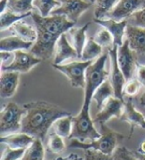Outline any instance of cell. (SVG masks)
I'll use <instances>...</instances> for the list:
<instances>
[{
	"label": "cell",
	"mask_w": 145,
	"mask_h": 160,
	"mask_svg": "<svg viewBox=\"0 0 145 160\" xmlns=\"http://www.w3.org/2000/svg\"><path fill=\"white\" fill-rule=\"evenodd\" d=\"M23 107L27 112L22 119L21 132L41 140L45 139L48 130L58 118L72 115L62 108L44 101L31 102Z\"/></svg>",
	"instance_id": "1"
},
{
	"label": "cell",
	"mask_w": 145,
	"mask_h": 160,
	"mask_svg": "<svg viewBox=\"0 0 145 160\" xmlns=\"http://www.w3.org/2000/svg\"><path fill=\"white\" fill-rule=\"evenodd\" d=\"M100 128L103 133L98 139L92 141H81L79 139H70V148H81L83 150H96L105 155H112L116 149L118 141L123 138V135L108 128L105 124H100Z\"/></svg>",
	"instance_id": "2"
},
{
	"label": "cell",
	"mask_w": 145,
	"mask_h": 160,
	"mask_svg": "<svg viewBox=\"0 0 145 160\" xmlns=\"http://www.w3.org/2000/svg\"><path fill=\"white\" fill-rule=\"evenodd\" d=\"M109 56L108 52L104 53L97 61L87 69L86 72V88H85V98H83L82 106L90 107L92 100V96L96 90L102 84L103 82L108 80L109 73L105 69V63Z\"/></svg>",
	"instance_id": "3"
},
{
	"label": "cell",
	"mask_w": 145,
	"mask_h": 160,
	"mask_svg": "<svg viewBox=\"0 0 145 160\" xmlns=\"http://www.w3.org/2000/svg\"><path fill=\"white\" fill-rule=\"evenodd\" d=\"M93 123V119L90 115V107L82 106L81 112L72 118V128L69 139H79L86 142L99 138L102 134L96 129Z\"/></svg>",
	"instance_id": "4"
},
{
	"label": "cell",
	"mask_w": 145,
	"mask_h": 160,
	"mask_svg": "<svg viewBox=\"0 0 145 160\" xmlns=\"http://www.w3.org/2000/svg\"><path fill=\"white\" fill-rule=\"evenodd\" d=\"M26 112L27 110L24 107L21 108L15 102L7 103L0 113V132H1V136L21 131L22 119H23Z\"/></svg>",
	"instance_id": "5"
},
{
	"label": "cell",
	"mask_w": 145,
	"mask_h": 160,
	"mask_svg": "<svg viewBox=\"0 0 145 160\" xmlns=\"http://www.w3.org/2000/svg\"><path fill=\"white\" fill-rule=\"evenodd\" d=\"M35 28L38 37L30 49V53L41 60H50L56 52V45L60 37L52 34L40 26H35Z\"/></svg>",
	"instance_id": "6"
},
{
	"label": "cell",
	"mask_w": 145,
	"mask_h": 160,
	"mask_svg": "<svg viewBox=\"0 0 145 160\" xmlns=\"http://www.w3.org/2000/svg\"><path fill=\"white\" fill-rule=\"evenodd\" d=\"M93 63V61H75L69 64L55 65L53 68L64 74L70 84L74 88H82L85 90L86 88V72L87 69Z\"/></svg>",
	"instance_id": "7"
},
{
	"label": "cell",
	"mask_w": 145,
	"mask_h": 160,
	"mask_svg": "<svg viewBox=\"0 0 145 160\" xmlns=\"http://www.w3.org/2000/svg\"><path fill=\"white\" fill-rule=\"evenodd\" d=\"M31 17L35 26H40L52 34L61 37L70 29L74 28L75 22L70 21L65 15H52L48 17H42L40 14L32 13Z\"/></svg>",
	"instance_id": "8"
},
{
	"label": "cell",
	"mask_w": 145,
	"mask_h": 160,
	"mask_svg": "<svg viewBox=\"0 0 145 160\" xmlns=\"http://www.w3.org/2000/svg\"><path fill=\"white\" fill-rule=\"evenodd\" d=\"M125 36L137 63L145 65V28L128 24Z\"/></svg>",
	"instance_id": "9"
},
{
	"label": "cell",
	"mask_w": 145,
	"mask_h": 160,
	"mask_svg": "<svg viewBox=\"0 0 145 160\" xmlns=\"http://www.w3.org/2000/svg\"><path fill=\"white\" fill-rule=\"evenodd\" d=\"M118 46H113L112 48L108 49V54L111 61V73L109 75V82L114 91V97L119 98L121 101L123 100V88L126 82V79L122 73V71L119 69L118 63Z\"/></svg>",
	"instance_id": "10"
},
{
	"label": "cell",
	"mask_w": 145,
	"mask_h": 160,
	"mask_svg": "<svg viewBox=\"0 0 145 160\" xmlns=\"http://www.w3.org/2000/svg\"><path fill=\"white\" fill-rule=\"evenodd\" d=\"M62 5L53 10L52 15H65L70 21L77 23L82 14L91 7L92 2L85 0H60Z\"/></svg>",
	"instance_id": "11"
},
{
	"label": "cell",
	"mask_w": 145,
	"mask_h": 160,
	"mask_svg": "<svg viewBox=\"0 0 145 160\" xmlns=\"http://www.w3.org/2000/svg\"><path fill=\"white\" fill-rule=\"evenodd\" d=\"M14 53V59L10 65L3 67L1 72H19V73H28L32 68L41 63V59L37 58L30 52L25 50H18Z\"/></svg>",
	"instance_id": "12"
},
{
	"label": "cell",
	"mask_w": 145,
	"mask_h": 160,
	"mask_svg": "<svg viewBox=\"0 0 145 160\" xmlns=\"http://www.w3.org/2000/svg\"><path fill=\"white\" fill-rule=\"evenodd\" d=\"M145 7V0H119L107 18L115 21L127 20L137 11Z\"/></svg>",
	"instance_id": "13"
},
{
	"label": "cell",
	"mask_w": 145,
	"mask_h": 160,
	"mask_svg": "<svg viewBox=\"0 0 145 160\" xmlns=\"http://www.w3.org/2000/svg\"><path fill=\"white\" fill-rule=\"evenodd\" d=\"M118 63L125 79L127 81L132 79L133 75L136 72L138 63L135 59L134 54L131 51L127 40H125L123 44L118 48Z\"/></svg>",
	"instance_id": "14"
},
{
	"label": "cell",
	"mask_w": 145,
	"mask_h": 160,
	"mask_svg": "<svg viewBox=\"0 0 145 160\" xmlns=\"http://www.w3.org/2000/svg\"><path fill=\"white\" fill-rule=\"evenodd\" d=\"M124 101H121L115 97H111L104 102L102 108L98 110V113L93 118L94 123L105 124L112 118H120L124 109Z\"/></svg>",
	"instance_id": "15"
},
{
	"label": "cell",
	"mask_w": 145,
	"mask_h": 160,
	"mask_svg": "<svg viewBox=\"0 0 145 160\" xmlns=\"http://www.w3.org/2000/svg\"><path fill=\"white\" fill-rule=\"evenodd\" d=\"M94 22L100 25L103 28L108 29L110 34L113 37L114 45L113 46H121L123 44V37L125 36L126 27L128 25L127 20L123 21H115L113 19H94Z\"/></svg>",
	"instance_id": "16"
},
{
	"label": "cell",
	"mask_w": 145,
	"mask_h": 160,
	"mask_svg": "<svg viewBox=\"0 0 145 160\" xmlns=\"http://www.w3.org/2000/svg\"><path fill=\"white\" fill-rule=\"evenodd\" d=\"M77 58L79 59L76 49L72 47V45L70 44L66 34H63L59 38L57 45H56L55 59H54L53 64L62 65L67 60L77 59Z\"/></svg>",
	"instance_id": "17"
},
{
	"label": "cell",
	"mask_w": 145,
	"mask_h": 160,
	"mask_svg": "<svg viewBox=\"0 0 145 160\" xmlns=\"http://www.w3.org/2000/svg\"><path fill=\"white\" fill-rule=\"evenodd\" d=\"M120 120L126 121V122H128L131 125L130 134H132L133 129L136 126L141 128H145V118L143 117L142 113L136 110V108H134V104H133L132 98L130 97L127 98L124 103L123 113L121 115Z\"/></svg>",
	"instance_id": "18"
},
{
	"label": "cell",
	"mask_w": 145,
	"mask_h": 160,
	"mask_svg": "<svg viewBox=\"0 0 145 160\" xmlns=\"http://www.w3.org/2000/svg\"><path fill=\"white\" fill-rule=\"evenodd\" d=\"M19 72H1L0 96L2 98H8L15 95L19 84Z\"/></svg>",
	"instance_id": "19"
},
{
	"label": "cell",
	"mask_w": 145,
	"mask_h": 160,
	"mask_svg": "<svg viewBox=\"0 0 145 160\" xmlns=\"http://www.w3.org/2000/svg\"><path fill=\"white\" fill-rule=\"evenodd\" d=\"M34 140V136L21 131L19 133H11L6 136H1V139H0L1 143H4L14 149H27Z\"/></svg>",
	"instance_id": "20"
},
{
	"label": "cell",
	"mask_w": 145,
	"mask_h": 160,
	"mask_svg": "<svg viewBox=\"0 0 145 160\" xmlns=\"http://www.w3.org/2000/svg\"><path fill=\"white\" fill-rule=\"evenodd\" d=\"M32 42H27L18 36H9L2 38L0 41V50L1 52H15L18 50H30L33 46Z\"/></svg>",
	"instance_id": "21"
},
{
	"label": "cell",
	"mask_w": 145,
	"mask_h": 160,
	"mask_svg": "<svg viewBox=\"0 0 145 160\" xmlns=\"http://www.w3.org/2000/svg\"><path fill=\"white\" fill-rule=\"evenodd\" d=\"M10 30L15 36H18L24 41L35 43V41L37 40V30L33 28L31 25L27 24L23 20L16 22L15 24L11 26Z\"/></svg>",
	"instance_id": "22"
},
{
	"label": "cell",
	"mask_w": 145,
	"mask_h": 160,
	"mask_svg": "<svg viewBox=\"0 0 145 160\" xmlns=\"http://www.w3.org/2000/svg\"><path fill=\"white\" fill-rule=\"evenodd\" d=\"M90 25L91 23H88V24H85L82 27H81V28H72L69 30L72 45L76 49L79 59L82 58V50L86 46V43H87L86 32Z\"/></svg>",
	"instance_id": "23"
},
{
	"label": "cell",
	"mask_w": 145,
	"mask_h": 160,
	"mask_svg": "<svg viewBox=\"0 0 145 160\" xmlns=\"http://www.w3.org/2000/svg\"><path fill=\"white\" fill-rule=\"evenodd\" d=\"M111 97H114V91L109 80H107L96 90L92 96V100L96 102L98 109L100 110L102 108L104 102Z\"/></svg>",
	"instance_id": "24"
},
{
	"label": "cell",
	"mask_w": 145,
	"mask_h": 160,
	"mask_svg": "<svg viewBox=\"0 0 145 160\" xmlns=\"http://www.w3.org/2000/svg\"><path fill=\"white\" fill-rule=\"evenodd\" d=\"M102 55V47L94 41L93 37L88 38L86 43V46L82 50V61H93L94 59H98Z\"/></svg>",
	"instance_id": "25"
},
{
	"label": "cell",
	"mask_w": 145,
	"mask_h": 160,
	"mask_svg": "<svg viewBox=\"0 0 145 160\" xmlns=\"http://www.w3.org/2000/svg\"><path fill=\"white\" fill-rule=\"evenodd\" d=\"M72 117L68 115V117L60 118L53 123V129L55 133L62 136L63 138H69L72 133Z\"/></svg>",
	"instance_id": "26"
},
{
	"label": "cell",
	"mask_w": 145,
	"mask_h": 160,
	"mask_svg": "<svg viewBox=\"0 0 145 160\" xmlns=\"http://www.w3.org/2000/svg\"><path fill=\"white\" fill-rule=\"evenodd\" d=\"M45 149L43 146V140L35 138L32 144L27 148L24 156L21 160H44Z\"/></svg>",
	"instance_id": "27"
},
{
	"label": "cell",
	"mask_w": 145,
	"mask_h": 160,
	"mask_svg": "<svg viewBox=\"0 0 145 160\" xmlns=\"http://www.w3.org/2000/svg\"><path fill=\"white\" fill-rule=\"evenodd\" d=\"M119 0H94V19H105Z\"/></svg>",
	"instance_id": "28"
},
{
	"label": "cell",
	"mask_w": 145,
	"mask_h": 160,
	"mask_svg": "<svg viewBox=\"0 0 145 160\" xmlns=\"http://www.w3.org/2000/svg\"><path fill=\"white\" fill-rule=\"evenodd\" d=\"M33 1L34 0H7V10L19 15L31 13L34 8Z\"/></svg>",
	"instance_id": "29"
},
{
	"label": "cell",
	"mask_w": 145,
	"mask_h": 160,
	"mask_svg": "<svg viewBox=\"0 0 145 160\" xmlns=\"http://www.w3.org/2000/svg\"><path fill=\"white\" fill-rule=\"evenodd\" d=\"M31 15H32V12L23 14V15H19V14L11 12L9 10H6L5 12L1 13V15H0V30L1 31L7 30V29L11 28V26L15 24L16 22L23 20L24 18L29 17Z\"/></svg>",
	"instance_id": "30"
},
{
	"label": "cell",
	"mask_w": 145,
	"mask_h": 160,
	"mask_svg": "<svg viewBox=\"0 0 145 160\" xmlns=\"http://www.w3.org/2000/svg\"><path fill=\"white\" fill-rule=\"evenodd\" d=\"M33 5L39 10L42 17H48L53 12V10L59 8L62 3L58 0H34Z\"/></svg>",
	"instance_id": "31"
},
{
	"label": "cell",
	"mask_w": 145,
	"mask_h": 160,
	"mask_svg": "<svg viewBox=\"0 0 145 160\" xmlns=\"http://www.w3.org/2000/svg\"><path fill=\"white\" fill-rule=\"evenodd\" d=\"M93 39L98 44H99V45L103 48L109 49V48H112L114 45L112 35L110 34V32L108 29L103 28V27L97 32V34L94 35Z\"/></svg>",
	"instance_id": "32"
},
{
	"label": "cell",
	"mask_w": 145,
	"mask_h": 160,
	"mask_svg": "<svg viewBox=\"0 0 145 160\" xmlns=\"http://www.w3.org/2000/svg\"><path fill=\"white\" fill-rule=\"evenodd\" d=\"M48 146L50 151L53 153L57 154L61 153L65 149V143L63 140V137L58 135L57 133H51L49 135V140H48Z\"/></svg>",
	"instance_id": "33"
},
{
	"label": "cell",
	"mask_w": 145,
	"mask_h": 160,
	"mask_svg": "<svg viewBox=\"0 0 145 160\" xmlns=\"http://www.w3.org/2000/svg\"><path fill=\"white\" fill-rule=\"evenodd\" d=\"M142 88V84L137 79L132 78L130 80L126 81L124 88H123V96L127 97H133L136 96L140 92Z\"/></svg>",
	"instance_id": "34"
},
{
	"label": "cell",
	"mask_w": 145,
	"mask_h": 160,
	"mask_svg": "<svg viewBox=\"0 0 145 160\" xmlns=\"http://www.w3.org/2000/svg\"><path fill=\"white\" fill-rule=\"evenodd\" d=\"M26 149H14L7 146L2 153L1 160H21L24 156Z\"/></svg>",
	"instance_id": "35"
},
{
	"label": "cell",
	"mask_w": 145,
	"mask_h": 160,
	"mask_svg": "<svg viewBox=\"0 0 145 160\" xmlns=\"http://www.w3.org/2000/svg\"><path fill=\"white\" fill-rule=\"evenodd\" d=\"M112 160H137L134 152L129 151L125 147H118L112 154Z\"/></svg>",
	"instance_id": "36"
},
{
	"label": "cell",
	"mask_w": 145,
	"mask_h": 160,
	"mask_svg": "<svg viewBox=\"0 0 145 160\" xmlns=\"http://www.w3.org/2000/svg\"><path fill=\"white\" fill-rule=\"evenodd\" d=\"M128 19L130 20V23H128V24L145 28V7L141 10L137 11V12H135Z\"/></svg>",
	"instance_id": "37"
},
{
	"label": "cell",
	"mask_w": 145,
	"mask_h": 160,
	"mask_svg": "<svg viewBox=\"0 0 145 160\" xmlns=\"http://www.w3.org/2000/svg\"><path fill=\"white\" fill-rule=\"evenodd\" d=\"M135 74L137 77V80L140 82L142 86L145 88V65L137 64Z\"/></svg>",
	"instance_id": "38"
},
{
	"label": "cell",
	"mask_w": 145,
	"mask_h": 160,
	"mask_svg": "<svg viewBox=\"0 0 145 160\" xmlns=\"http://www.w3.org/2000/svg\"><path fill=\"white\" fill-rule=\"evenodd\" d=\"M14 59V53L11 52H1V61H2V67H6L12 63Z\"/></svg>",
	"instance_id": "39"
},
{
	"label": "cell",
	"mask_w": 145,
	"mask_h": 160,
	"mask_svg": "<svg viewBox=\"0 0 145 160\" xmlns=\"http://www.w3.org/2000/svg\"><path fill=\"white\" fill-rule=\"evenodd\" d=\"M57 160H85V157H82L77 153H71L66 157H59Z\"/></svg>",
	"instance_id": "40"
},
{
	"label": "cell",
	"mask_w": 145,
	"mask_h": 160,
	"mask_svg": "<svg viewBox=\"0 0 145 160\" xmlns=\"http://www.w3.org/2000/svg\"><path fill=\"white\" fill-rule=\"evenodd\" d=\"M7 10V0H1L0 1V12L3 13Z\"/></svg>",
	"instance_id": "41"
},
{
	"label": "cell",
	"mask_w": 145,
	"mask_h": 160,
	"mask_svg": "<svg viewBox=\"0 0 145 160\" xmlns=\"http://www.w3.org/2000/svg\"><path fill=\"white\" fill-rule=\"evenodd\" d=\"M138 152H139V153H141V154H145V140H144L143 142H141V144L139 145Z\"/></svg>",
	"instance_id": "42"
},
{
	"label": "cell",
	"mask_w": 145,
	"mask_h": 160,
	"mask_svg": "<svg viewBox=\"0 0 145 160\" xmlns=\"http://www.w3.org/2000/svg\"><path fill=\"white\" fill-rule=\"evenodd\" d=\"M134 154H135L137 160H145V154H141L139 152H134Z\"/></svg>",
	"instance_id": "43"
},
{
	"label": "cell",
	"mask_w": 145,
	"mask_h": 160,
	"mask_svg": "<svg viewBox=\"0 0 145 160\" xmlns=\"http://www.w3.org/2000/svg\"><path fill=\"white\" fill-rule=\"evenodd\" d=\"M140 102L143 104V106H144V104H145V92H144V93H143V95H142V97L140 98Z\"/></svg>",
	"instance_id": "44"
},
{
	"label": "cell",
	"mask_w": 145,
	"mask_h": 160,
	"mask_svg": "<svg viewBox=\"0 0 145 160\" xmlns=\"http://www.w3.org/2000/svg\"><path fill=\"white\" fill-rule=\"evenodd\" d=\"M88 1H91V2H94V0H88Z\"/></svg>",
	"instance_id": "45"
},
{
	"label": "cell",
	"mask_w": 145,
	"mask_h": 160,
	"mask_svg": "<svg viewBox=\"0 0 145 160\" xmlns=\"http://www.w3.org/2000/svg\"><path fill=\"white\" fill-rule=\"evenodd\" d=\"M144 106H145V104H144Z\"/></svg>",
	"instance_id": "46"
}]
</instances>
